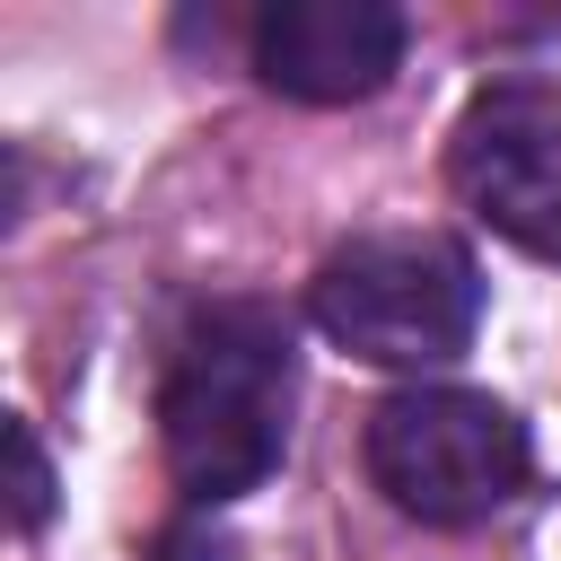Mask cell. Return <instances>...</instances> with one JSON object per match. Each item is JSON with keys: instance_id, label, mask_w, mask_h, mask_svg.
Segmentation results:
<instances>
[{"instance_id": "2", "label": "cell", "mask_w": 561, "mask_h": 561, "mask_svg": "<svg viewBox=\"0 0 561 561\" xmlns=\"http://www.w3.org/2000/svg\"><path fill=\"white\" fill-rule=\"evenodd\" d=\"M482 272L438 228H368L324 254L316 272V324L377 368H438L473 342Z\"/></svg>"}, {"instance_id": "1", "label": "cell", "mask_w": 561, "mask_h": 561, "mask_svg": "<svg viewBox=\"0 0 561 561\" xmlns=\"http://www.w3.org/2000/svg\"><path fill=\"white\" fill-rule=\"evenodd\" d=\"M158 438H167L175 482L202 508L245 500L280 465V447H289V333L272 307L228 298V307L193 316V333L175 342L167 394H158Z\"/></svg>"}, {"instance_id": "3", "label": "cell", "mask_w": 561, "mask_h": 561, "mask_svg": "<svg viewBox=\"0 0 561 561\" xmlns=\"http://www.w3.org/2000/svg\"><path fill=\"white\" fill-rule=\"evenodd\" d=\"M368 473L403 517L473 526L526 491V430L473 386H412L368 412Z\"/></svg>"}, {"instance_id": "6", "label": "cell", "mask_w": 561, "mask_h": 561, "mask_svg": "<svg viewBox=\"0 0 561 561\" xmlns=\"http://www.w3.org/2000/svg\"><path fill=\"white\" fill-rule=\"evenodd\" d=\"M9 473H18V491H9V508H18V526H44V500H53V473H44V456H35V430H26V421H9Z\"/></svg>"}, {"instance_id": "5", "label": "cell", "mask_w": 561, "mask_h": 561, "mask_svg": "<svg viewBox=\"0 0 561 561\" xmlns=\"http://www.w3.org/2000/svg\"><path fill=\"white\" fill-rule=\"evenodd\" d=\"M394 61H403V18L386 0H272L254 18V70L298 105L377 96Z\"/></svg>"}, {"instance_id": "7", "label": "cell", "mask_w": 561, "mask_h": 561, "mask_svg": "<svg viewBox=\"0 0 561 561\" xmlns=\"http://www.w3.org/2000/svg\"><path fill=\"white\" fill-rule=\"evenodd\" d=\"M167 561H228V552H219V543H210V552H202V543H193V535H175V543H167Z\"/></svg>"}, {"instance_id": "4", "label": "cell", "mask_w": 561, "mask_h": 561, "mask_svg": "<svg viewBox=\"0 0 561 561\" xmlns=\"http://www.w3.org/2000/svg\"><path fill=\"white\" fill-rule=\"evenodd\" d=\"M447 167L482 228H500L535 263H561V88L552 79L482 88L456 123Z\"/></svg>"}]
</instances>
